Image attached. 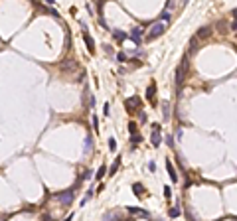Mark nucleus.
<instances>
[{"instance_id":"nucleus-1","label":"nucleus","mask_w":237,"mask_h":221,"mask_svg":"<svg viewBox=\"0 0 237 221\" xmlns=\"http://www.w3.org/2000/svg\"><path fill=\"white\" fill-rule=\"evenodd\" d=\"M164 24H160V22H154L150 26V30H148V34H146V40H156V38H160L162 34H164Z\"/></svg>"},{"instance_id":"nucleus-2","label":"nucleus","mask_w":237,"mask_h":221,"mask_svg":"<svg viewBox=\"0 0 237 221\" xmlns=\"http://www.w3.org/2000/svg\"><path fill=\"white\" fill-rule=\"evenodd\" d=\"M160 140H162V136H160V124H158V122H154V124H152L150 142H152V146H154V148H158V146H160Z\"/></svg>"},{"instance_id":"nucleus-3","label":"nucleus","mask_w":237,"mask_h":221,"mask_svg":"<svg viewBox=\"0 0 237 221\" xmlns=\"http://www.w3.org/2000/svg\"><path fill=\"white\" fill-rule=\"evenodd\" d=\"M73 196H75V192H73V188H71V190H67V192H63V193H57L56 199H57V202H62L63 205H67V203L73 199Z\"/></svg>"},{"instance_id":"nucleus-4","label":"nucleus","mask_w":237,"mask_h":221,"mask_svg":"<svg viewBox=\"0 0 237 221\" xmlns=\"http://www.w3.org/2000/svg\"><path fill=\"white\" fill-rule=\"evenodd\" d=\"M128 38L133 40L136 46H140V42H142V28L140 26H134V28L130 30V36H128Z\"/></svg>"},{"instance_id":"nucleus-5","label":"nucleus","mask_w":237,"mask_h":221,"mask_svg":"<svg viewBox=\"0 0 237 221\" xmlns=\"http://www.w3.org/2000/svg\"><path fill=\"white\" fill-rule=\"evenodd\" d=\"M83 152H93V134L91 132H87V136H85V142H83Z\"/></svg>"},{"instance_id":"nucleus-6","label":"nucleus","mask_w":237,"mask_h":221,"mask_svg":"<svg viewBox=\"0 0 237 221\" xmlns=\"http://www.w3.org/2000/svg\"><path fill=\"white\" fill-rule=\"evenodd\" d=\"M83 40H85V43H87V49H89V53H95V42H93V38H91L89 32L83 34Z\"/></svg>"},{"instance_id":"nucleus-7","label":"nucleus","mask_w":237,"mask_h":221,"mask_svg":"<svg viewBox=\"0 0 237 221\" xmlns=\"http://www.w3.org/2000/svg\"><path fill=\"white\" fill-rule=\"evenodd\" d=\"M154 95H156V83L152 81V83H150V87L146 89V99L150 101V103H154Z\"/></svg>"},{"instance_id":"nucleus-8","label":"nucleus","mask_w":237,"mask_h":221,"mask_svg":"<svg viewBox=\"0 0 237 221\" xmlns=\"http://www.w3.org/2000/svg\"><path fill=\"white\" fill-rule=\"evenodd\" d=\"M162 118H164V121H170V103H168V101L162 103Z\"/></svg>"},{"instance_id":"nucleus-9","label":"nucleus","mask_w":237,"mask_h":221,"mask_svg":"<svg viewBox=\"0 0 237 221\" xmlns=\"http://www.w3.org/2000/svg\"><path fill=\"white\" fill-rule=\"evenodd\" d=\"M166 170H168V174H170V180H172V182H178V176H176V170H174V166L170 164V160H166Z\"/></svg>"},{"instance_id":"nucleus-10","label":"nucleus","mask_w":237,"mask_h":221,"mask_svg":"<svg viewBox=\"0 0 237 221\" xmlns=\"http://www.w3.org/2000/svg\"><path fill=\"white\" fill-rule=\"evenodd\" d=\"M113 38L117 40V42H124V40H127L128 36L123 32V30H113Z\"/></svg>"},{"instance_id":"nucleus-11","label":"nucleus","mask_w":237,"mask_h":221,"mask_svg":"<svg viewBox=\"0 0 237 221\" xmlns=\"http://www.w3.org/2000/svg\"><path fill=\"white\" fill-rule=\"evenodd\" d=\"M133 192L136 193V196H142V192H144V186H142V184H133Z\"/></svg>"},{"instance_id":"nucleus-12","label":"nucleus","mask_w":237,"mask_h":221,"mask_svg":"<svg viewBox=\"0 0 237 221\" xmlns=\"http://www.w3.org/2000/svg\"><path fill=\"white\" fill-rule=\"evenodd\" d=\"M128 211L134 213V215H142V217H148L146 211H142V209H138V207H128Z\"/></svg>"},{"instance_id":"nucleus-13","label":"nucleus","mask_w":237,"mask_h":221,"mask_svg":"<svg viewBox=\"0 0 237 221\" xmlns=\"http://www.w3.org/2000/svg\"><path fill=\"white\" fill-rule=\"evenodd\" d=\"M93 198V190H87L85 192V196H83V199H81V205H85L87 203V199H91Z\"/></svg>"},{"instance_id":"nucleus-14","label":"nucleus","mask_w":237,"mask_h":221,"mask_svg":"<svg viewBox=\"0 0 237 221\" xmlns=\"http://www.w3.org/2000/svg\"><path fill=\"white\" fill-rule=\"evenodd\" d=\"M105 172H107V168H105V166H101V168L97 170V174H95V180H101L105 176Z\"/></svg>"},{"instance_id":"nucleus-15","label":"nucleus","mask_w":237,"mask_h":221,"mask_svg":"<svg viewBox=\"0 0 237 221\" xmlns=\"http://www.w3.org/2000/svg\"><path fill=\"white\" fill-rule=\"evenodd\" d=\"M109 148H111V150H113V152H115V150H117V140H115V138H113V136H111V138H109Z\"/></svg>"},{"instance_id":"nucleus-16","label":"nucleus","mask_w":237,"mask_h":221,"mask_svg":"<svg viewBox=\"0 0 237 221\" xmlns=\"http://www.w3.org/2000/svg\"><path fill=\"white\" fill-rule=\"evenodd\" d=\"M91 122H93V128L97 130V128H99V118H97V115H93V117H91Z\"/></svg>"},{"instance_id":"nucleus-17","label":"nucleus","mask_w":237,"mask_h":221,"mask_svg":"<svg viewBox=\"0 0 237 221\" xmlns=\"http://www.w3.org/2000/svg\"><path fill=\"white\" fill-rule=\"evenodd\" d=\"M160 20H166V22H170V12H168V10H164V12L160 14Z\"/></svg>"},{"instance_id":"nucleus-18","label":"nucleus","mask_w":237,"mask_h":221,"mask_svg":"<svg viewBox=\"0 0 237 221\" xmlns=\"http://www.w3.org/2000/svg\"><path fill=\"white\" fill-rule=\"evenodd\" d=\"M168 213H170V217H178V215H180V209H178V207H172Z\"/></svg>"},{"instance_id":"nucleus-19","label":"nucleus","mask_w":237,"mask_h":221,"mask_svg":"<svg viewBox=\"0 0 237 221\" xmlns=\"http://www.w3.org/2000/svg\"><path fill=\"white\" fill-rule=\"evenodd\" d=\"M164 198H166V199H170V198H172V190L168 188V186H164Z\"/></svg>"},{"instance_id":"nucleus-20","label":"nucleus","mask_w":237,"mask_h":221,"mask_svg":"<svg viewBox=\"0 0 237 221\" xmlns=\"http://www.w3.org/2000/svg\"><path fill=\"white\" fill-rule=\"evenodd\" d=\"M109 111H111V105H109V103H105V107H103V115H105V117H109V115H111Z\"/></svg>"},{"instance_id":"nucleus-21","label":"nucleus","mask_w":237,"mask_h":221,"mask_svg":"<svg viewBox=\"0 0 237 221\" xmlns=\"http://www.w3.org/2000/svg\"><path fill=\"white\" fill-rule=\"evenodd\" d=\"M130 140H133V144H134V142H140V140H142V136L136 132V134H133V136H130Z\"/></svg>"},{"instance_id":"nucleus-22","label":"nucleus","mask_w":237,"mask_h":221,"mask_svg":"<svg viewBox=\"0 0 237 221\" xmlns=\"http://www.w3.org/2000/svg\"><path fill=\"white\" fill-rule=\"evenodd\" d=\"M208 32H209V28H202L198 32V36H202V38H204V36H208Z\"/></svg>"},{"instance_id":"nucleus-23","label":"nucleus","mask_w":237,"mask_h":221,"mask_svg":"<svg viewBox=\"0 0 237 221\" xmlns=\"http://www.w3.org/2000/svg\"><path fill=\"white\" fill-rule=\"evenodd\" d=\"M117 59H118V61H124V59H127V53L118 52V53H117Z\"/></svg>"},{"instance_id":"nucleus-24","label":"nucleus","mask_w":237,"mask_h":221,"mask_svg":"<svg viewBox=\"0 0 237 221\" xmlns=\"http://www.w3.org/2000/svg\"><path fill=\"white\" fill-rule=\"evenodd\" d=\"M117 168H118V160H115V164L111 166V176H113L115 172H117Z\"/></svg>"},{"instance_id":"nucleus-25","label":"nucleus","mask_w":237,"mask_h":221,"mask_svg":"<svg viewBox=\"0 0 237 221\" xmlns=\"http://www.w3.org/2000/svg\"><path fill=\"white\" fill-rule=\"evenodd\" d=\"M148 170H150V172H154V170H156V164H154V162H148Z\"/></svg>"},{"instance_id":"nucleus-26","label":"nucleus","mask_w":237,"mask_h":221,"mask_svg":"<svg viewBox=\"0 0 237 221\" xmlns=\"http://www.w3.org/2000/svg\"><path fill=\"white\" fill-rule=\"evenodd\" d=\"M105 52H107V55H113V47L107 46V47H105Z\"/></svg>"},{"instance_id":"nucleus-27","label":"nucleus","mask_w":237,"mask_h":221,"mask_svg":"<svg viewBox=\"0 0 237 221\" xmlns=\"http://www.w3.org/2000/svg\"><path fill=\"white\" fill-rule=\"evenodd\" d=\"M231 14H233V18H237V8H233V10H231Z\"/></svg>"}]
</instances>
